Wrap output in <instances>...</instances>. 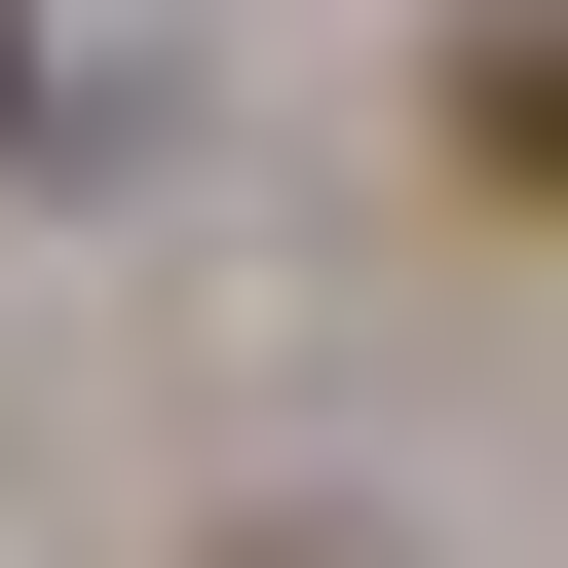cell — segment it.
<instances>
[{
  "label": "cell",
  "instance_id": "obj_1",
  "mask_svg": "<svg viewBox=\"0 0 568 568\" xmlns=\"http://www.w3.org/2000/svg\"><path fill=\"white\" fill-rule=\"evenodd\" d=\"M455 190H493V227H568V0H493V39H455Z\"/></svg>",
  "mask_w": 568,
  "mask_h": 568
},
{
  "label": "cell",
  "instance_id": "obj_2",
  "mask_svg": "<svg viewBox=\"0 0 568 568\" xmlns=\"http://www.w3.org/2000/svg\"><path fill=\"white\" fill-rule=\"evenodd\" d=\"M0 114H39V0H0Z\"/></svg>",
  "mask_w": 568,
  "mask_h": 568
}]
</instances>
